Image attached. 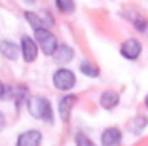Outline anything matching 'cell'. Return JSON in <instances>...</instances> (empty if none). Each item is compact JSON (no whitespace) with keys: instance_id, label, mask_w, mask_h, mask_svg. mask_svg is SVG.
Here are the masks:
<instances>
[{"instance_id":"3","label":"cell","mask_w":148,"mask_h":146,"mask_svg":"<svg viewBox=\"0 0 148 146\" xmlns=\"http://www.w3.org/2000/svg\"><path fill=\"white\" fill-rule=\"evenodd\" d=\"M36 30V40H38L40 47H42L44 53H48V55H51L53 51H55L57 47V42H55V36L49 32V30H46L44 27H40V29H34Z\"/></svg>"},{"instance_id":"9","label":"cell","mask_w":148,"mask_h":146,"mask_svg":"<svg viewBox=\"0 0 148 146\" xmlns=\"http://www.w3.org/2000/svg\"><path fill=\"white\" fill-rule=\"evenodd\" d=\"M53 57H55V61L59 64H65V63H69L70 59H72V49L70 47H66V46H59V47H55V51L51 53Z\"/></svg>"},{"instance_id":"1","label":"cell","mask_w":148,"mask_h":146,"mask_svg":"<svg viewBox=\"0 0 148 146\" xmlns=\"http://www.w3.org/2000/svg\"><path fill=\"white\" fill-rule=\"evenodd\" d=\"M29 110L38 120L51 121V104H49V101L42 99V97H36V99L29 101Z\"/></svg>"},{"instance_id":"14","label":"cell","mask_w":148,"mask_h":146,"mask_svg":"<svg viewBox=\"0 0 148 146\" xmlns=\"http://www.w3.org/2000/svg\"><path fill=\"white\" fill-rule=\"evenodd\" d=\"M25 17H27V21L31 23V25L34 27V29H40V27H44V23L40 21V17L36 15V13H32V12H27V13H25Z\"/></svg>"},{"instance_id":"18","label":"cell","mask_w":148,"mask_h":146,"mask_svg":"<svg viewBox=\"0 0 148 146\" xmlns=\"http://www.w3.org/2000/svg\"><path fill=\"white\" fill-rule=\"evenodd\" d=\"M146 106H148V97H146Z\"/></svg>"},{"instance_id":"17","label":"cell","mask_w":148,"mask_h":146,"mask_svg":"<svg viewBox=\"0 0 148 146\" xmlns=\"http://www.w3.org/2000/svg\"><path fill=\"white\" fill-rule=\"evenodd\" d=\"M2 97H4V86L0 84V99H2Z\"/></svg>"},{"instance_id":"10","label":"cell","mask_w":148,"mask_h":146,"mask_svg":"<svg viewBox=\"0 0 148 146\" xmlns=\"http://www.w3.org/2000/svg\"><path fill=\"white\" fill-rule=\"evenodd\" d=\"M118 101H120V97H118L116 93H110V91H106V93L101 95V106L106 108V110L114 108V106L118 104Z\"/></svg>"},{"instance_id":"11","label":"cell","mask_w":148,"mask_h":146,"mask_svg":"<svg viewBox=\"0 0 148 146\" xmlns=\"http://www.w3.org/2000/svg\"><path fill=\"white\" fill-rule=\"evenodd\" d=\"M74 97L70 95V97H65V99H61V103H59V114H61V120H69V112H70V106L74 104Z\"/></svg>"},{"instance_id":"16","label":"cell","mask_w":148,"mask_h":146,"mask_svg":"<svg viewBox=\"0 0 148 146\" xmlns=\"http://www.w3.org/2000/svg\"><path fill=\"white\" fill-rule=\"evenodd\" d=\"M4 114H2V112H0V129H2V127H4Z\"/></svg>"},{"instance_id":"4","label":"cell","mask_w":148,"mask_h":146,"mask_svg":"<svg viewBox=\"0 0 148 146\" xmlns=\"http://www.w3.org/2000/svg\"><path fill=\"white\" fill-rule=\"evenodd\" d=\"M140 49H143V46H140L139 40L129 38L122 44V49H120V51H122V55L125 57V59H137V57L140 55Z\"/></svg>"},{"instance_id":"13","label":"cell","mask_w":148,"mask_h":146,"mask_svg":"<svg viewBox=\"0 0 148 146\" xmlns=\"http://www.w3.org/2000/svg\"><path fill=\"white\" fill-rule=\"evenodd\" d=\"M55 4L63 13H72L74 12V2L72 0H55Z\"/></svg>"},{"instance_id":"5","label":"cell","mask_w":148,"mask_h":146,"mask_svg":"<svg viewBox=\"0 0 148 146\" xmlns=\"http://www.w3.org/2000/svg\"><path fill=\"white\" fill-rule=\"evenodd\" d=\"M21 51H23V59H25L27 63H32V61L36 59V55H38V47H36L34 40H31L29 36H23Z\"/></svg>"},{"instance_id":"15","label":"cell","mask_w":148,"mask_h":146,"mask_svg":"<svg viewBox=\"0 0 148 146\" xmlns=\"http://www.w3.org/2000/svg\"><path fill=\"white\" fill-rule=\"evenodd\" d=\"M76 144H78V146H95L91 141H89V138L86 137V135H82V133L76 135Z\"/></svg>"},{"instance_id":"8","label":"cell","mask_w":148,"mask_h":146,"mask_svg":"<svg viewBox=\"0 0 148 146\" xmlns=\"http://www.w3.org/2000/svg\"><path fill=\"white\" fill-rule=\"evenodd\" d=\"M0 53L6 57V59L10 61H15L19 55V47L15 46L13 42H8V40H4V42H0Z\"/></svg>"},{"instance_id":"12","label":"cell","mask_w":148,"mask_h":146,"mask_svg":"<svg viewBox=\"0 0 148 146\" xmlns=\"http://www.w3.org/2000/svg\"><path fill=\"white\" fill-rule=\"evenodd\" d=\"M80 70H82L86 76H91V78L99 76V69H97L93 63H87V61H84V63L80 64Z\"/></svg>"},{"instance_id":"7","label":"cell","mask_w":148,"mask_h":146,"mask_svg":"<svg viewBox=\"0 0 148 146\" xmlns=\"http://www.w3.org/2000/svg\"><path fill=\"white\" fill-rule=\"evenodd\" d=\"M122 141V133H120V129L116 127H108L103 131L101 135V144L103 146H118Z\"/></svg>"},{"instance_id":"2","label":"cell","mask_w":148,"mask_h":146,"mask_svg":"<svg viewBox=\"0 0 148 146\" xmlns=\"http://www.w3.org/2000/svg\"><path fill=\"white\" fill-rule=\"evenodd\" d=\"M53 84H55L57 89L69 91V89H72L74 84H76V76H74V72H70V70L61 69V70H57V72L53 74Z\"/></svg>"},{"instance_id":"6","label":"cell","mask_w":148,"mask_h":146,"mask_svg":"<svg viewBox=\"0 0 148 146\" xmlns=\"http://www.w3.org/2000/svg\"><path fill=\"white\" fill-rule=\"evenodd\" d=\"M40 141H42L40 131L31 129V131H25V133L19 135L17 144H15V146H40Z\"/></svg>"}]
</instances>
